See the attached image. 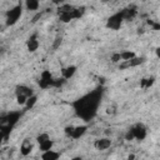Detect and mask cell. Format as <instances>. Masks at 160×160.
Segmentation results:
<instances>
[{
	"mask_svg": "<svg viewBox=\"0 0 160 160\" xmlns=\"http://www.w3.org/2000/svg\"><path fill=\"white\" fill-rule=\"evenodd\" d=\"M98 104H99V96H95V94H90L85 98H82L81 100H79L78 105V112L79 115H81L84 119H88V118H91L98 108Z\"/></svg>",
	"mask_w": 160,
	"mask_h": 160,
	"instance_id": "1",
	"label": "cell"
},
{
	"mask_svg": "<svg viewBox=\"0 0 160 160\" xmlns=\"http://www.w3.org/2000/svg\"><path fill=\"white\" fill-rule=\"evenodd\" d=\"M146 134H148L146 128L142 124H136V125H134L128 131L126 140H134V139H136V140H144L146 138Z\"/></svg>",
	"mask_w": 160,
	"mask_h": 160,
	"instance_id": "2",
	"label": "cell"
},
{
	"mask_svg": "<svg viewBox=\"0 0 160 160\" xmlns=\"http://www.w3.org/2000/svg\"><path fill=\"white\" fill-rule=\"evenodd\" d=\"M20 16H21V5H18L6 11V24L14 25L20 19Z\"/></svg>",
	"mask_w": 160,
	"mask_h": 160,
	"instance_id": "3",
	"label": "cell"
},
{
	"mask_svg": "<svg viewBox=\"0 0 160 160\" xmlns=\"http://www.w3.org/2000/svg\"><path fill=\"white\" fill-rule=\"evenodd\" d=\"M86 131V126L85 125H78V126H69L65 129V132L72 138V139H79L80 136H82Z\"/></svg>",
	"mask_w": 160,
	"mask_h": 160,
	"instance_id": "4",
	"label": "cell"
},
{
	"mask_svg": "<svg viewBox=\"0 0 160 160\" xmlns=\"http://www.w3.org/2000/svg\"><path fill=\"white\" fill-rule=\"evenodd\" d=\"M124 20V15L122 12H116L114 15H111L108 20V28L112 29V30H118L121 26V22Z\"/></svg>",
	"mask_w": 160,
	"mask_h": 160,
	"instance_id": "5",
	"label": "cell"
},
{
	"mask_svg": "<svg viewBox=\"0 0 160 160\" xmlns=\"http://www.w3.org/2000/svg\"><path fill=\"white\" fill-rule=\"evenodd\" d=\"M32 149H34V145H32V141L30 139H25L20 145V152L24 156H28L32 151Z\"/></svg>",
	"mask_w": 160,
	"mask_h": 160,
	"instance_id": "6",
	"label": "cell"
},
{
	"mask_svg": "<svg viewBox=\"0 0 160 160\" xmlns=\"http://www.w3.org/2000/svg\"><path fill=\"white\" fill-rule=\"evenodd\" d=\"M110 145H111V140L108 139V138L99 139V140H96V142H95V148H96L98 150H106L108 148H110Z\"/></svg>",
	"mask_w": 160,
	"mask_h": 160,
	"instance_id": "7",
	"label": "cell"
},
{
	"mask_svg": "<svg viewBox=\"0 0 160 160\" xmlns=\"http://www.w3.org/2000/svg\"><path fill=\"white\" fill-rule=\"evenodd\" d=\"M60 154L55 150H49L45 152H41V160H59Z\"/></svg>",
	"mask_w": 160,
	"mask_h": 160,
	"instance_id": "8",
	"label": "cell"
},
{
	"mask_svg": "<svg viewBox=\"0 0 160 160\" xmlns=\"http://www.w3.org/2000/svg\"><path fill=\"white\" fill-rule=\"evenodd\" d=\"M18 95H21V96H26V98H30L32 96V91L30 88L25 86V85H20L16 88V96Z\"/></svg>",
	"mask_w": 160,
	"mask_h": 160,
	"instance_id": "9",
	"label": "cell"
},
{
	"mask_svg": "<svg viewBox=\"0 0 160 160\" xmlns=\"http://www.w3.org/2000/svg\"><path fill=\"white\" fill-rule=\"evenodd\" d=\"M38 48H39V41H38L36 36L34 35V36H31V38L28 40V50L32 52V51L38 50Z\"/></svg>",
	"mask_w": 160,
	"mask_h": 160,
	"instance_id": "10",
	"label": "cell"
},
{
	"mask_svg": "<svg viewBox=\"0 0 160 160\" xmlns=\"http://www.w3.org/2000/svg\"><path fill=\"white\" fill-rule=\"evenodd\" d=\"M120 58H121V61H130V60H132V59L136 58V54L134 51L125 50V51L120 52Z\"/></svg>",
	"mask_w": 160,
	"mask_h": 160,
	"instance_id": "11",
	"label": "cell"
},
{
	"mask_svg": "<svg viewBox=\"0 0 160 160\" xmlns=\"http://www.w3.org/2000/svg\"><path fill=\"white\" fill-rule=\"evenodd\" d=\"M52 146H54V142H52V140H51V139H49V140H46V141H44V142L39 144V149H40V151H41V152H45V151L51 150V149H52Z\"/></svg>",
	"mask_w": 160,
	"mask_h": 160,
	"instance_id": "12",
	"label": "cell"
},
{
	"mask_svg": "<svg viewBox=\"0 0 160 160\" xmlns=\"http://www.w3.org/2000/svg\"><path fill=\"white\" fill-rule=\"evenodd\" d=\"M75 71H76V68H75V66H68L66 69L62 70V76H64V79H70V78L75 74Z\"/></svg>",
	"mask_w": 160,
	"mask_h": 160,
	"instance_id": "13",
	"label": "cell"
},
{
	"mask_svg": "<svg viewBox=\"0 0 160 160\" xmlns=\"http://www.w3.org/2000/svg\"><path fill=\"white\" fill-rule=\"evenodd\" d=\"M51 82V75L46 71V72H42V75H41V80H40V84H41V86H48L49 84Z\"/></svg>",
	"mask_w": 160,
	"mask_h": 160,
	"instance_id": "14",
	"label": "cell"
},
{
	"mask_svg": "<svg viewBox=\"0 0 160 160\" xmlns=\"http://www.w3.org/2000/svg\"><path fill=\"white\" fill-rule=\"evenodd\" d=\"M25 6L28 10H38V8L40 6V2L36 0H28L25 2Z\"/></svg>",
	"mask_w": 160,
	"mask_h": 160,
	"instance_id": "15",
	"label": "cell"
},
{
	"mask_svg": "<svg viewBox=\"0 0 160 160\" xmlns=\"http://www.w3.org/2000/svg\"><path fill=\"white\" fill-rule=\"evenodd\" d=\"M152 84H154V78H145V79H142L141 82H140V85H141L142 89H149Z\"/></svg>",
	"mask_w": 160,
	"mask_h": 160,
	"instance_id": "16",
	"label": "cell"
},
{
	"mask_svg": "<svg viewBox=\"0 0 160 160\" xmlns=\"http://www.w3.org/2000/svg\"><path fill=\"white\" fill-rule=\"evenodd\" d=\"M49 139H50L49 134H46V132H42V134L38 135V138H36V141H38V144H41V142H44V141H46V140H49Z\"/></svg>",
	"mask_w": 160,
	"mask_h": 160,
	"instance_id": "17",
	"label": "cell"
},
{
	"mask_svg": "<svg viewBox=\"0 0 160 160\" xmlns=\"http://www.w3.org/2000/svg\"><path fill=\"white\" fill-rule=\"evenodd\" d=\"M35 102H36V96H35V95H32V96H30V98L28 99V101H26L25 106H26V108H32Z\"/></svg>",
	"mask_w": 160,
	"mask_h": 160,
	"instance_id": "18",
	"label": "cell"
},
{
	"mask_svg": "<svg viewBox=\"0 0 160 160\" xmlns=\"http://www.w3.org/2000/svg\"><path fill=\"white\" fill-rule=\"evenodd\" d=\"M156 56H158V58L160 59V46H159V48L156 49Z\"/></svg>",
	"mask_w": 160,
	"mask_h": 160,
	"instance_id": "19",
	"label": "cell"
},
{
	"mask_svg": "<svg viewBox=\"0 0 160 160\" xmlns=\"http://www.w3.org/2000/svg\"><path fill=\"white\" fill-rule=\"evenodd\" d=\"M71 160H82V159H81L80 156H75V158H72Z\"/></svg>",
	"mask_w": 160,
	"mask_h": 160,
	"instance_id": "20",
	"label": "cell"
}]
</instances>
